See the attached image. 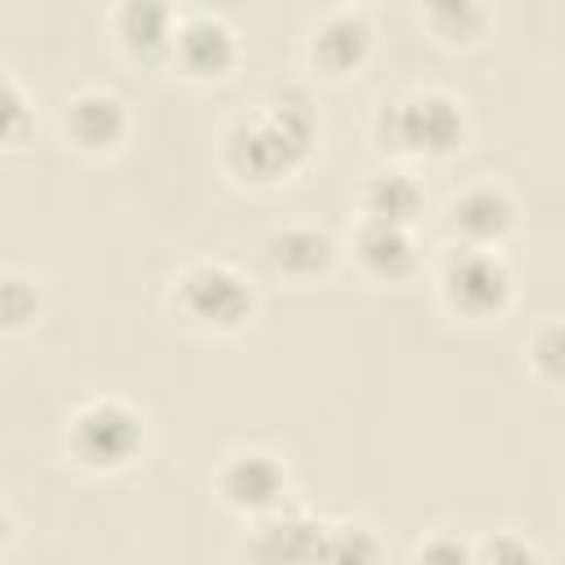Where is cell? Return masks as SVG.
Masks as SVG:
<instances>
[{
  "label": "cell",
  "mask_w": 565,
  "mask_h": 565,
  "mask_svg": "<svg viewBox=\"0 0 565 565\" xmlns=\"http://www.w3.org/2000/svg\"><path fill=\"white\" fill-rule=\"evenodd\" d=\"M366 44H371L366 22L353 18V13H335V18H327V22L313 31V62H318L327 75H349L353 66H362Z\"/></svg>",
  "instance_id": "cell-7"
},
{
  "label": "cell",
  "mask_w": 565,
  "mask_h": 565,
  "mask_svg": "<svg viewBox=\"0 0 565 565\" xmlns=\"http://www.w3.org/2000/svg\"><path fill=\"white\" fill-rule=\"evenodd\" d=\"M393 137L406 150L441 154V150H450L463 137V119H459V110H455L450 97L424 93V97H411V102H402L393 110Z\"/></svg>",
  "instance_id": "cell-4"
},
{
  "label": "cell",
  "mask_w": 565,
  "mask_h": 565,
  "mask_svg": "<svg viewBox=\"0 0 565 565\" xmlns=\"http://www.w3.org/2000/svg\"><path fill=\"white\" fill-rule=\"evenodd\" d=\"M66 128L84 150H106L124 137V106L106 93H84V97H75Z\"/></svg>",
  "instance_id": "cell-9"
},
{
  "label": "cell",
  "mask_w": 565,
  "mask_h": 565,
  "mask_svg": "<svg viewBox=\"0 0 565 565\" xmlns=\"http://www.w3.org/2000/svg\"><path fill=\"white\" fill-rule=\"evenodd\" d=\"M508 221H512V207H508V199L494 194V190H472V194H463V199L455 203V225H459L472 243L499 238V234L508 230Z\"/></svg>",
  "instance_id": "cell-14"
},
{
  "label": "cell",
  "mask_w": 565,
  "mask_h": 565,
  "mask_svg": "<svg viewBox=\"0 0 565 565\" xmlns=\"http://www.w3.org/2000/svg\"><path fill=\"white\" fill-rule=\"evenodd\" d=\"M309 137H313V119L305 102L300 97L278 102L252 124H238V132L230 137V163L252 181H274L309 150Z\"/></svg>",
  "instance_id": "cell-1"
},
{
  "label": "cell",
  "mask_w": 565,
  "mask_h": 565,
  "mask_svg": "<svg viewBox=\"0 0 565 565\" xmlns=\"http://www.w3.org/2000/svg\"><path fill=\"white\" fill-rule=\"evenodd\" d=\"M446 291H450V300H455L463 313H490V309H499L503 296H508V274H503V265H499L494 256H486V252H463V256H455L450 269H446Z\"/></svg>",
  "instance_id": "cell-5"
},
{
  "label": "cell",
  "mask_w": 565,
  "mask_h": 565,
  "mask_svg": "<svg viewBox=\"0 0 565 565\" xmlns=\"http://www.w3.org/2000/svg\"><path fill=\"white\" fill-rule=\"evenodd\" d=\"M141 446V419L119 402H93L71 424V450L88 468H119Z\"/></svg>",
  "instance_id": "cell-2"
},
{
  "label": "cell",
  "mask_w": 565,
  "mask_h": 565,
  "mask_svg": "<svg viewBox=\"0 0 565 565\" xmlns=\"http://www.w3.org/2000/svg\"><path fill=\"white\" fill-rule=\"evenodd\" d=\"M335 530L318 525V521H278L265 530V539L256 543L260 556H282V561H318L331 556Z\"/></svg>",
  "instance_id": "cell-10"
},
{
  "label": "cell",
  "mask_w": 565,
  "mask_h": 565,
  "mask_svg": "<svg viewBox=\"0 0 565 565\" xmlns=\"http://www.w3.org/2000/svg\"><path fill=\"white\" fill-rule=\"evenodd\" d=\"M115 26L132 53H159L172 40V9L168 0H124Z\"/></svg>",
  "instance_id": "cell-11"
},
{
  "label": "cell",
  "mask_w": 565,
  "mask_h": 565,
  "mask_svg": "<svg viewBox=\"0 0 565 565\" xmlns=\"http://www.w3.org/2000/svg\"><path fill=\"white\" fill-rule=\"evenodd\" d=\"M4 534H9V521H4V512H0V543H4Z\"/></svg>",
  "instance_id": "cell-19"
},
{
  "label": "cell",
  "mask_w": 565,
  "mask_h": 565,
  "mask_svg": "<svg viewBox=\"0 0 565 565\" xmlns=\"http://www.w3.org/2000/svg\"><path fill=\"white\" fill-rule=\"evenodd\" d=\"M31 313H35V291H31L22 278L4 274V278H0V327H18V322H26Z\"/></svg>",
  "instance_id": "cell-17"
},
{
  "label": "cell",
  "mask_w": 565,
  "mask_h": 565,
  "mask_svg": "<svg viewBox=\"0 0 565 565\" xmlns=\"http://www.w3.org/2000/svg\"><path fill=\"white\" fill-rule=\"evenodd\" d=\"M172 44L190 75H225V66L234 62V35L216 18H190L172 35Z\"/></svg>",
  "instance_id": "cell-6"
},
{
  "label": "cell",
  "mask_w": 565,
  "mask_h": 565,
  "mask_svg": "<svg viewBox=\"0 0 565 565\" xmlns=\"http://www.w3.org/2000/svg\"><path fill=\"white\" fill-rule=\"evenodd\" d=\"M177 300L185 318L207 322V327H238L252 313V287L225 269V265H194L177 282Z\"/></svg>",
  "instance_id": "cell-3"
},
{
  "label": "cell",
  "mask_w": 565,
  "mask_h": 565,
  "mask_svg": "<svg viewBox=\"0 0 565 565\" xmlns=\"http://www.w3.org/2000/svg\"><path fill=\"white\" fill-rule=\"evenodd\" d=\"M424 13H428V26L446 40H472L486 22L481 0H424Z\"/></svg>",
  "instance_id": "cell-16"
},
{
  "label": "cell",
  "mask_w": 565,
  "mask_h": 565,
  "mask_svg": "<svg viewBox=\"0 0 565 565\" xmlns=\"http://www.w3.org/2000/svg\"><path fill=\"white\" fill-rule=\"evenodd\" d=\"M269 260L287 274H313L331 260V238L318 234V230H305V225L282 230V234L269 238Z\"/></svg>",
  "instance_id": "cell-13"
},
{
  "label": "cell",
  "mask_w": 565,
  "mask_h": 565,
  "mask_svg": "<svg viewBox=\"0 0 565 565\" xmlns=\"http://www.w3.org/2000/svg\"><path fill=\"white\" fill-rule=\"evenodd\" d=\"M26 124H31V115H26L22 93L9 79H0V141H18L26 132Z\"/></svg>",
  "instance_id": "cell-18"
},
{
  "label": "cell",
  "mask_w": 565,
  "mask_h": 565,
  "mask_svg": "<svg viewBox=\"0 0 565 565\" xmlns=\"http://www.w3.org/2000/svg\"><path fill=\"white\" fill-rule=\"evenodd\" d=\"M221 490L234 508L260 512L282 494V472L269 455H238L225 472H221Z\"/></svg>",
  "instance_id": "cell-8"
},
{
  "label": "cell",
  "mask_w": 565,
  "mask_h": 565,
  "mask_svg": "<svg viewBox=\"0 0 565 565\" xmlns=\"http://www.w3.org/2000/svg\"><path fill=\"white\" fill-rule=\"evenodd\" d=\"M358 252H362V260H366L375 274H388V278L411 265V238H406V230H402L397 221L371 216V221L362 225V234H358Z\"/></svg>",
  "instance_id": "cell-12"
},
{
  "label": "cell",
  "mask_w": 565,
  "mask_h": 565,
  "mask_svg": "<svg viewBox=\"0 0 565 565\" xmlns=\"http://www.w3.org/2000/svg\"><path fill=\"white\" fill-rule=\"evenodd\" d=\"M415 207H419V190H415V181L402 177V172L375 177V181L366 185V212L380 216V221H397V225H402V221L415 216Z\"/></svg>",
  "instance_id": "cell-15"
}]
</instances>
